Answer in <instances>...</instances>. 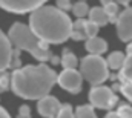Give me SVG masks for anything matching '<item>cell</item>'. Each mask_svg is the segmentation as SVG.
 <instances>
[{"instance_id":"obj_1","label":"cell","mask_w":132,"mask_h":118,"mask_svg":"<svg viewBox=\"0 0 132 118\" xmlns=\"http://www.w3.org/2000/svg\"><path fill=\"white\" fill-rule=\"evenodd\" d=\"M57 83V72L48 64H28L11 72L9 88L17 97L25 100H40L49 95L52 86Z\"/></svg>"},{"instance_id":"obj_2","label":"cell","mask_w":132,"mask_h":118,"mask_svg":"<svg viewBox=\"0 0 132 118\" xmlns=\"http://www.w3.org/2000/svg\"><path fill=\"white\" fill-rule=\"evenodd\" d=\"M72 20L57 6L42 5L31 11L29 29L48 45H60L69 38Z\"/></svg>"},{"instance_id":"obj_3","label":"cell","mask_w":132,"mask_h":118,"mask_svg":"<svg viewBox=\"0 0 132 118\" xmlns=\"http://www.w3.org/2000/svg\"><path fill=\"white\" fill-rule=\"evenodd\" d=\"M8 38H9V41L14 48H17L19 51L29 52L34 58L38 60L40 63H45L48 60L51 61V58H52V52L49 49V45L45 43L43 40H40L32 31L29 29L28 25L14 23L11 26L9 32H8Z\"/></svg>"},{"instance_id":"obj_4","label":"cell","mask_w":132,"mask_h":118,"mask_svg":"<svg viewBox=\"0 0 132 118\" xmlns=\"http://www.w3.org/2000/svg\"><path fill=\"white\" fill-rule=\"evenodd\" d=\"M80 75L92 86H100L109 78V68L101 55H86L80 61Z\"/></svg>"},{"instance_id":"obj_5","label":"cell","mask_w":132,"mask_h":118,"mask_svg":"<svg viewBox=\"0 0 132 118\" xmlns=\"http://www.w3.org/2000/svg\"><path fill=\"white\" fill-rule=\"evenodd\" d=\"M89 101H91L92 107L111 111L118 103V97H117V94L111 88H106V86H92V89L89 90Z\"/></svg>"},{"instance_id":"obj_6","label":"cell","mask_w":132,"mask_h":118,"mask_svg":"<svg viewBox=\"0 0 132 118\" xmlns=\"http://www.w3.org/2000/svg\"><path fill=\"white\" fill-rule=\"evenodd\" d=\"M57 83L60 88L71 92V94H78L81 90V83L83 78L77 69H63L57 75Z\"/></svg>"},{"instance_id":"obj_7","label":"cell","mask_w":132,"mask_h":118,"mask_svg":"<svg viewBox=\"0 0 132 118\" xmlns=\"http://www.w3.org/2000/svg\"><path fill=\"white\" fill-rule=\"evenodd\" d=\"M48 0H0V8L14 14H25L45 5Z\"/></svg>"},{"instance_id":"obj_8","label":"cell","mask_w":132,"mask_h":118,"mask_svg":"<svg viewBox=\"0 0 132 118\" xmlns=\"http://www.w3.org/2000/svg\"><path fill=\"white\" fill-rule=\"evenodd\" d=\"M117 34L120 37L121 41H132V6H126V9H123L117 20Z\"/></svg>"},{"instance_id":"obj_9","label":"cell","mask_w":132,"mask_h":118,"mask_svg":"<svg viewBox=\"0 0 132 118\" xmlns=\"http://www.w3.org/2000/svg\"><path fill=\"white\" fill-rule=\"evenodd\" d=\"M60 107H62V103L52 95H46V97L40 98L37 103L38 114L45 118H55L60 112Z\"/></svg>"},{"instance_id":"obj_10","label":"cell","mask_w":132,"mask_h":118,"mask_svg":"<svg viewBox=\"0 0 132 118\" xmlns=\"http://www.w3.org/2000/svg\"><path fill=\"white\" fill-rule=\"evenodd\" d=\"M11 52H12V45L8 35H5L3 31H0V71H6L9 68Z\"/></svg>"},{"instance_id":"obj_11","label":"cell","mask_w":132,"mask_h":118,"mask_svg":"<svg viewBox=\"0 0 132 118\" xmlns=\"http://www.w3.org/2000/svg\"><path fill=\"white\" fill-rule=\"evenodd\" d=\"M85 48H86V51H88L89 54H92V55H101L103 52L108 51V43H106L103 38H100V37L95 35V37L86 38Z\"/></svg>"},{"instance_id":"obj_12","label":"cell","mask_w":132,"mask_h":118,"mask_svg":"<svg viewBox=\"0 0 132 118\" xmlns=\"http://www.w3.org/2000/svg\"><path fill=\"white\" fill-rule=\"evenodd\" d=\"M88 17H89V22L94 23V25H97L98 28L106 26V25L109 23L108 15H106L103 6H94V8H91V9L88 11Z\"/></svg>"},{"instance_id":"obj_13","label":"cell","mask_w":132,"mask_h":118,"mask_svg":"<svg viewBox=\"0 0 132 118\" xmlns=\"http://www.w3.org/2000/svg\"><path fill=\"white\" fill-rule=\"evenodd\" d=\"M85 19H77V22H72V26H71V34H69V38L75 40V41H80V40H86V31H85Z\"/></svg>"},{"instance_id":"obj_14","label":"cell","mask_w":132,"mask_h":118,"mask_svg":"<svg viewBox=\"0 0 132 118\" xmlns=\"http://www.w3.org/2000/svg\"><path fill=\"white\" fill-rule=\"evenodd\" d=\"M106 64L108 68L114 69V71H120L125 64V54L120 51H115L112 54H109V57L106 58Z\"/></svg>"},{"instance_id":"obj_15","label":"cell","mask_w":132,"mask_h":118,"mask_svg":"<svg viewBox=\"0 0 132 118\" xmlns=\"http://www.w3.org/2000/svg\"><path fill=\"white\" fill-rule=\"evenodd\" d=\"M60 64L63 66V69H75L78 66V58L75 57L74 52L65 49L62 57H60Z\"/></svg>"},{"instance_id":"obj_16","label":"cell","mask_w":132,"mask_h":118,"mask_svg":"<svg viewBox=\"0 0 132 118\" xmlns=\"http://www.w3.org/2000/svg\"><path fill=\"white\" fill-rule=\"evenodd\" d=\"M71 11H72V14H74L77 19H83V17L88 15L89 6H88L86 0H78V2H75V3H72Z\"/></svg>"},{"instance_id":"obj_17","label":"cell","mask_w":132,"mask_h":118,"mask_svg":"<svg viewBox=\"0 0 132 118\" xmlns=\"http://www.w3.org/2000/svg\"><path fill=\"white\" fill-rule=\"evenodd\" d=\"M103 9H104V12H106V15H108V20L112 22V23H115V20H117V17H118V14H120L118 5L111 0V2H108V3L103 5Z\"/></svg>"},{"instance_id":"obj_18","label":"cell","mask_w":132,"mask_h":118,"mask_svg":"<svg viewBox=\"0 0 132 118\" xmlns=\"http://www.w3.org/2000/svg\"><path fill=\"white\" fill-rule=\"evenodd\" d=\"M74 117L75 118H97L95 115V111L91 104H83V106H78L74 112Z\"/></svg>"},{"instance_id":"obj_19","label":"cell","mask_w":132,"mask_h":118,"mask_svg":"<svg viewBox=\"0 0 132 118\" xmlns=\"http://www.w3.org/2000/svg\"><path fill=\"white\" fill-rule=\"evenodd\" d=\"M111 89H112L114 92H115V90H120V92H121V94H123V95H125V97L132 103V83L131 81H125V80H121L118 85H114Z\"/></svg>"},{"instance_id":"obj_20","label":"cell","mask_w":132,"mask_h":118,"mask_svg":"<svg viewBox=\"0 0 132 118\" xmlns=\"http://www.w3.org/2000/svg\"><path fill=\"white\" fill-rule=\"evenodd\" d=\"M20 64H22V61H20V51L17 48H12L11 58H9V68L14 71V69H19Z\"/></svg>"},{"instance_id":"obj_21","label":"cell","mask_w":132,"mask_h":118,"mask_svg":"<svg viewBox=\"0 0 132 118\" xmlns=\"http://www.w3.org/2000/svg\"><path fill=\"white\" fill-rule=\"evenodd\" d=\"M115 114L120 118H132V106L126 104V103H121L118 106V109L115 111Z\"/></svg>"},{"instance_id":"obj_22","label":"cell","mask_w":132,"mask_h":118,"mask_svg":"<svg viewBox=\"0 0 132 118\" xmlns=\"http://www.w3.org/2000/svg\"><path fill=\"white\" fill-rule=\"evenodd\" d=\"M9 78H11V75H9L8 69L6 71H0V94L5 92L9 88Z\"/></svg>"},{"instance_id":"obj_23","label":"cell","mask_w":132,"mask_h":118,"mask_svg":"<svg viewBox=\"0 0 132 118\" xmlns=\"http://www.w3.org/2000/svg\"><path fill=\"white\" fill-rule=\"evenodd\" d=\"M55 118H75L74 117V111H72V106L71 104H62L60 107V112Z\"/></svg>"},{"instance_id":"obj_24","label":"cell","mask_w":132,"mask_h":118,"mask_svg":"<svg viewBox=\"0 0 132 118\" xmlns=\"http://www.w3.org/2000/svg\"><path fill=\"white\" fill-rule=\"evenodd\" d=\"M98 26L97 25H94V23H91L89 20H86L85 22V31H86V37L89 38V37H95L97 34H98Z\"/></svg>"},{"instance_id":"obj_25","label":"cell","mask_w":132,"mask_h":118,"mask_svg":"<svg viewBox=\"0 0 132 118\" xmlns=\"http://www.w3.org/2000/svg\"><path fill=\"white\" fill-rule=\"evenodd\" d=\"M131 81L132 83V68H121L118 72V81Z\"/></svg>"},{"instance_id":"obj_26","label":"cell","mask_w":132,"mask_h":118,"mask_svg":"<svg viewBox=\"0 0 132 118\" xmlns=\"http://www.w3.org/2000/svg\"><path fill=\"white\" fill-rule=\"evenodd\" d=\"M123 68H132V46H128V51L125 54V64Z\"/></svg>"},{"instance_id":"obj_27","label":"cell","mask_w":132,"mask_h":118,"mask_svg":"<svg viewBox=\"0 0 132 118\" xmlns=\"http://www.w3.org/2000/svg\"><path fill=\"white\" fill-rule=\"evenodd\" d=\"M71 6H72L71 0H57V8L65 11V12L66 11H71Z\"/></svg>"},{"instance_id":"obj_28","label":"cell","mask_w":132,"mask_h":118,"mask_svg":"<svg viewBox=\"0 0 132 118\" xmlns=\"http://www.w3.org/2000/svg\"><path fill=\"white\" fill-rule=\"evenodd\" d=\"M31 117V111L28 106H22L20 107V112H19V118H29Z\"/></svg>"},{"instance_id":"obj_29","label":"cell","mask_w":132,"mask_h":118,"mask_svg":"<svg viewBox=\"0 0 132 118\" xmlns=\"http://www.w3.org/2000/svg\"><path fill=\"white\" fill-rule=\"evenodd\" d=\"M0 118H11V117H9V114H8L2 106H0Z\"/></svg>"},{"instance_id":"obj_30","label":"cell","mask_w":132,"mask_h":118,"mask_svg":"<svg viewBox=\"0 0 132 118\" xmlns=\"http://www.w3.org/2000/svg\"><path fill=\"white\" fill-rule=\"evenodd\" d=\"M104 118H120V117H118V115H117L115 112H112V111H109V112L106 114V117H104Z\"/></svg>"},{"instance_id":"obj_31","label":"cell","mask_w":132,"mask_h":118,"mask_svg":"<svg viewBox=\"0 0 132 118\" xmlns=\"http://www.w3.org/2000/svg\"><path fill=\"white\" fill-rule=\"evenodd\" d=\"M117 2H118V3H120V5H125V6H128V5H129V2H131V0H117Z\"/></svg>"},{"instance_id":"obj_32","label":"cell","mask_w":132,"mask_h":118,"mask_svg":"<svg viewBox=\"0 0 132 118\" xmlns=\"http://www.w3.org/2000/svg\"><path fill=\"white\" fill-rule=\"evenodd\" d=\"M131 46H132V41H131Z\"/></svg>"}]
</instances>
